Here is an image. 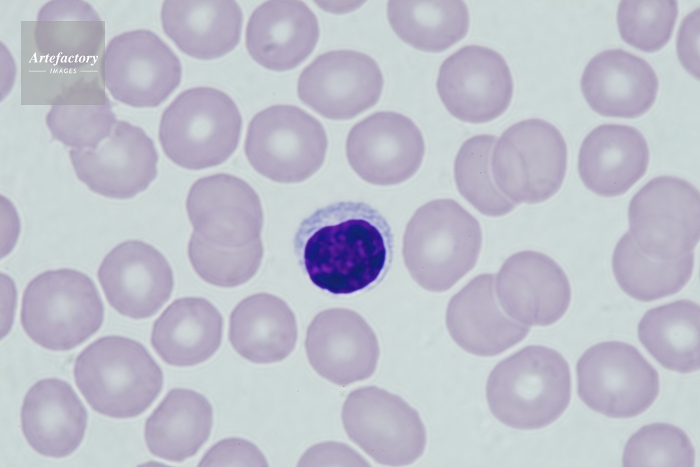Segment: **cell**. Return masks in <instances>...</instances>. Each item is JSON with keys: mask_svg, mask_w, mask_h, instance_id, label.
<instances>
[{"mask_svg": "<svg viewBox=\"0 0 700 467\" xmlns=\"http://www.w3.org/2000/svg\"><path fill=\"white\" fill-rule=\"evenodd\" d=\"M294 251L311 281L335 295L377 286L392 263L393 235L385 217L363 202L342 201L316 210L300 224Z\"/></svg>", "mask_w": 700, "mask_h": 467, "instance_id": "obj_1", "label": "cell"}, {"mask_svg": "<svg viewBox=\"0 0 700 467\" xmlns=\"http://www.w3.org/2000/svg\"><path fill=\"white\" fill-rule=\"evenodd\" d=\"M320 34L317 18L298 0H270L251 15L245 41L251 57L270 70L295 68L315 48Z\"/></svg>", "mask_w": 700, "mask_h": 467, "instance_id": "obj_22", "label": "cell"}, {"mask_svg": "<svg viewBox=\"0 0 700 467\" xmlns=\"http://www.w3.org/2000/svg\"><path fill=\"white\" fill-rule=\"evenodd\" d=\"M498 303L511 319L546 326L567 311L571 289L562 268L548 256L531 250L511 255L496 276Z\"/></svg>", "mask_w": 700, "mask_h": 467, "instance_id": "obj_20", "label": "cell"}, {"mask_svg": "<svg viewBox=\"0 0 700 467\" xmlns=\"http://www.w3.org/2000/svg\"><path fill=\"white\" fill-rule=\"evenodd\" d=\"M223 330V317L208 300L181 298L168 305L153 323L150 343L168 365L193 366L218 351Z\"/></svg>", "mask_w": 700, "mask_h": 467, "instance_id": "obj_27", "label": "cell"}, {"mask_svg": "<svg viewBox=\"0 0 700 467\" xmlns=\"http://www.w3.org/2000/svg\"><path fill=\"white\" fill-rule=\"evenodd\" d=\"M186 209L192 232L209 243L237 248L261 238L260 199L249 183L236 176L219 173L196 180Z\"/></svg>", "mask_w": 700, "mask_h": 467, "instance_id": "obj_17", "label": "cell"}, {"mask_svg": "<svg viewBox=\"0 0 700 467\" xmlns=\"http://www.w3.org/2000/svg\"><path fill=\"white\" fill-rule=\"evenodd\" d=\"M46 122L55 139L82 150L96 148L109 137L117 120L107 99L95 104H53Z\"/></svg>", "mask_w": 700, "mask_h": 467, "instance_id": "obj_37", "label": "cell"}, {"mask_svg": "<svg viewBox=\"0 0 700 467\" xmlns=\"http://www.w3.org/2000/svg\"><path fill=\"white\" fill-rule=\"evenodd\" d=\"M421 132L407 116L394 111L375 112L355 124L346 141V154L354 171L379 186L399 184L411 178L423 161Z\"/></svg>", "mask_w": 700, "mask_h": 467, "instance_id": "obj_15", "label": "cell"}, {"mask_svg": "<svg viewBox=\"0 0 700 467\" xmlns=\"http://www.w3.org/2000/svg\"><path fill=\"white\" fill-rule=\"evenodd\" d=\"M242 118L232 99L209 87L181 92L163 111L159 141L166 156L190 170L221 165L239 142Z\"/></svg>", "mask_w": 700, "mask_h": 467, "instance_id": "obj_5", "label": "cell"}, {"mask_svg": "<svg viewBox=\"0 0 700 467\" xmlns=\"http://www.w3.org/2000/svg\"><path fill=\"white\" fill-rule=\"evenodd\" d=\"M20 419L24 438L33 449L46 456L63 458L81 443L88 415L68 383L48 378L39 380L28 390Z\"/></svg>", "mask_w": 700, "mask_h": 467, "instance_id": "obj_24", "label": "cell"}, {"mask_svg": "<svg viewBox=\"0 0 700 467\" xmlns=\"http://www.w3.org/2000/svg\"><path fill=\"white\" fill-rule=\"evenodd\" d=\"M73 168L92 191L128 199L145 190L155 179L158 154L153 141L139 127L117 120L96 148L71 149Z\"/></svg>", "mask_w": 700, "mask_h": 467, "instance_id": "obj_16", "label": "cell"}, {"mask_svg": "<svg viewBox=\"0 0 700 467\" xmlns=\"http://www.w3.org/2000/svg\"><path fill=\"white\" fill-rule=\"evenodd\" d=\"M699 305L680 300L648 310L638 326L640 342L665 368L682 374L699 370Z\"/></svg>", "mask_w": 700, "mask_h": 467, "instance_id": "obj_31", "label": "cell"}, {"mask_svg": "<svg viewBox=\"0 0 700 467\" xmlns=\"http://www.w3.org/2000/svg\"><path fill=\"white\" fill-rule=\"evenodd\" d=\"M695 451L679 427L664 423L645 425L627 441L622 463L626 467L694 465Z\"/></svg>", "mask_w": 700, "mask_h": 467, "instance_id": "obj_38", "label": "cell"}, {"mask_svg": "<svg viewBox=\"0 0 700 467\" xmlns=\"http://www.w3.org/2000/svg\"><path fill=\"white\" fill-rule=\"evenodd\" d=\"M567 146L559 130L540 118L517 122L493 148L491 171L497 188L517 205L545 202L560 189Z\"/></svg>", "mask_w": 700, "mask_h": 467, "instance_id": "obj_7", "label": "cell"}, {"mask_svg": "<svg viewBox=\"0 0 700 467\" xmlns=\"http://www.w3.org/2000/svg\"><path fill=\"white\" fill-rule=\"evenodd\" d=\"M105 87L113 99L137 107H156L179 85L181 65L154 32L135 29L113 37L102 59Z\"/></svg>", "mask_w": 700, "mask_h": 467, "instance_id": "obj_12", "label": "cell"}, {"mask_svg": "<svg viewBox=\"0 0 700 467\" xmlns=\"http://www.w3.org/2000/svg\"><path fill=\"white\" fill-rule=\"evenodd\" d=\"M326 132L318 120L293 105L276 104L248 123L244 152L251 167L274 182L303 181L323 165Z\"/></svg>", "mask_w": 700, "mask_h": 467, "instance_id": "obj_8", "label": "cell"}, {"mask_svg": "<svg viewBox=\"0 0 700 467\" xmlns=\"http://www.w3.org/2000/svg\"><path fill=\"white\" fill-rule=\"evenodd\" d=\"M104 306L92 279L68 268L35 277L22 298L20 322L35 343L52 351L83 344L101 327Z\"/></svg>", "mask_w": 700, "mask_h": 467, "instance_id": "obj_6", "label": "cell"}, {"mask_svg": "<svg viewBox=\"0 0 700 467\" xmlns=\"http://www.w3.org/2000/svg\"><path fill=\"white\" fill-rule=\"evenodd\" d=\"M440 98L457 119L483 123L501 116L513 93L509 67L497 51L479 45L459 48L442 63L436 83Z\"/></svg>", "mask_w": 700, "mask_h": 467, "instance_id": "obj_13", "label": "cell"}, {"mask_svg": "<svg viewBox=\"0 0 700 467\" xmlns=\"http://www.w3.org/2000/svg\"><path fill=\"white\" fill-rule=\"evenodd\" d=\"M647 141L636 128L603 124L583 140L578 172L584 186L598 195L612 197L628 191L645 174L649 162Z\"/></svg>", "mask_w": 700, "mask_h": 467, "instance_id": "obj_25", "label": "cell"}, {"mask_svg": "<svg viewBox=\"0 0 700 467\" xmlns=\"http://www.w3.org/2000/svg\"><path fill=\"white\" fill-rule=\"evenodd\" d=\"M341 417L351 440L379 464L409 465L424 452L426 431L419 413L385 389L368 386L352 391Z\"/></svg>", "mask_w": 700, "mask_h": 467, "instance_id": "obj_10", "label": "cell"}, {"mask_svg": "<svg viewBox=\"0 0 700 467\" xmlns=\"http://www.w3.org/2000/svg\"><path fill=\"white\" fill-rule=\"evenodd\" d=\"M213 409L200 393L186 389L170 390L144 426L150 452L171 462H182L197 453L209 438Z\"/></svg>", "mask_w": 700, "mask_h": 467, "instance_id": "obj_30", "label": "cell"}, {"mask_svg": "<svg viewBox=\"0 0 700 467\" xmlns=\"http://www.w3.org/2000/svg\"><path fill=\"white\" fill-rule=\"evenodd\" d=\"M678 14L675 0H622L617 13L620 36L642 51H657L670 40Z\"/></svg>", "mask_w": 700, "mask_h": 467, "instance_id": "obj_36", "label": "cell"}, {"mask_svg": "<svg viewBox=\"0 0 700 467\" xmlns=\"http://www.w3.org/2000/svg\"><path fill=\"white\" fill-rule=\"evenodd\" d=\"M482 242L477 218L453 199H435L417 209L407 223L402 256L420 286L444 292L473 269Z\"/></svg>", "mask_w": 700, "mask_h": 467, "instance_id": "obj_3", "label": "cell"}, {"mask_svg": "<svg viewBox=\"0 0 700 467\" xmlns=\"http://www.w3.org/2000/svg\"><path fill=\"white\" fill-rule=\"evenodd\" d=\"M494 275L472 278L449 300L446 326L453 340L479 356L498 355L524 340L530 327L503 313L494 293Z\"/></svg>", "mask_w": 700, "mask_h": 467, "instance_id": "obj_23", "label": "cell"}, {"mask_svg": "<svg viewBox=\"0 0 700 467\" xmlns=\"http://www.w3.org/2000/svg\"><path fill=\"white\" fill-rule=\"evenodd\" d=\"M693 266V251L673 260L654 258L638 247L629 232L619 240L612 256V270L619 286L642 302L679 292L690 279Z\"/></svg>", "mask_w": 700, "mask_h": 467, "instance_id": "obj_33", "label": "cell"}, {"mask_svg": "<svg viewBox=\"0 0 700 467\" xmlns=\"http://www.w3.org/2000/svg\"><path fill=\"white\" fill-rule=\"evenodd\" d=\"M496 137L478 134L466 139L454 161V174L460 194L478 211L491 217L505 216L517 204L496 186L491 171V158Z\"/></svg>", "mask_w": 700, "mask_h": 467, "instance_id": "obj_34", "label": "cell"}, {"mask_svg": "<svg viewBox=\"0 0 700 467\" xmlns=\"http://www.w3.org/2000/svg\"><path fill=\"white\" fill-rule=\"evenodd\" d=\"M74 377L94 411L116 419L142 414L163 386L162 372L144 345L119 335L87 346L75 360Z\"/></svg>", "mask_w": 700, "mask_h": 467, "instance_id": "obj_4", "label": "cell"}, {"mask_svg": "<svg viewBox=\"0 0 700 467\" xmlns=\"http://www.w3.org/2000/svg\"><path fill=\"white\" fill-rule=\"evenodd\" d=\"M97 277L108 304L133 319L155 315L170 298L174 285L165 257L140 240L125 241L111 249Z\"/></svg>", "mask_w": 700, "mask_h": 467, "instance_id": "obj_18", "label": "cell"}, {"mask_svg": "<svg viewBox=\"0 0 700 467\" xmlns=\"http://www.w3.org/2000/svg\"><path fill=\"white\" fill-rule=\"evenodd\" d=\"M34 39L47 60L80 68L97 58L104 43V22L85 1H50L38 13Z\"/></svg>", "mask_w": 700, "mask_h": 467, "instance_id": "obj_29", "label": "cell"}, {"mask_svg": "<svg viewBox=\"0 0 700 467\" xmlns=\"http://www.w3.org/2000/svg\"><path fill=\"white\" fill-rule=\"evenodd\" d=\"M165 34L185 54L200 60L220 57L234 49L243 15L232 0H167L161 8Z\"/></svg>", "mask_w": 700, "mask_h": 467, "instance_id": "obj_26", "label": "cell"}, {"mask_svg": "<svg viewBox=\"0 0 700 467\" xmlns=\"http://www.w3.org/2000/svg\"><path fill=\"white\" fill-rule=\"evenodd\" d=\"M700 198L685 179L655 177L632 197L629 232L648 256L673 260L692 252L699 241Z\"/></svg>", "mask_w": 700, "mask_h": 467, "instance_id": "obj_11", "label": "cell"}, {"mask_svg": "<svg viewBox=\"0 0 700 467\" xmlns=\"http://www.w3.org/2000/svg\"><path fill=\"white\" fill-rule=\"evenodd\" d=\"M580 85L587 102L597 113L634 118L652 106L659 83L645 60L615 48L605 50L589 60Z\"/></svg>", "mask_w": 700, "mask_h": 467, "instance_id": "obj_21", "label": "cell"}, {"mask_svg": "<svg viewBox=\"0 0 700 467\" xmlns=\"http://www.w3.org/2000/svg\"><path fill=\"white\" fill-rule=\"evenodd\" d=\"M389 24L403 41L432 53L443 51L467 34L470 18L461 0H391Z\"/></svg>", "mask_w": 700, "mask_h": 467, "instance_id": "obj_32", "label": "cell"}, {"mask_svg": "<svg viewBox=\"0 0 700 467\" xmlns=\"http://www.w3.org/2000/svg\"><path fill=\"white\" fill-rule=\"evenodd\" d=\"M576 376L582 402L610 418L642 414L659 393L657 370L635 347L623 342L589 347L577 363Z\"/></svg>", "mask_w": 700, "mask_h": 467, "instance_id": "obj_9", "label": "cell"}, {"mask_svg": "<svg viewBox=\"0 0 700 467\" xmlns=\"http://www.w3.org/2000/svg\"><path fill=\"white\" fill-rule=\"evenodd\" d=\"M384 85L382 72L370 56L351 50H335L316 57L298 81L300 99L319 115L348 120L373 106Z\"/></svg>", "mask_w": 700, "mask_h": 467, "instance_id": "obj_14", "label": "cell"}, {"mask_svg": "<svg viewBox=\"0 0 700 467\" xmlns=\"http://www.w3.org/2000/svg\"><path fill=\"white\" fill-rule=\"evenodd\" d=\"M263 254L261 238L244 246L229 248L209 243L192 232L188 244V258L196 274L222 288L249 281L258 272Z\"/></svg>", "mask_w": 700, "mask_h": 467, "instance_id": "obj_35", "label": "cell"}, {"mask_svg": "<svg viewBox=\"0 0 700 467\" xmlns=\"http://www.w3.org/2000/svg\"><path fill=\"white\" fill-rule=\"evenodd\" d=\"M304 345L314 370L342 386L370 377L379 356L372 328L359 314L346 308L317 314L307 328Z\"/></svg>", "mask_w": 700, "mask_h": 467, "instance_id": "obj_19", "label": "cell"}, {"mask_svg": "<svg viewBox=\"0 0 700 467\" xmlns=\"http://www.w3.org/2000/svg\"><path fill=\"white\" fill-rule=\"evenodd\" d=\"M200 466H266L261 451L252 442L238 438L220 440L213 445Z\"/></svg>", "mask_w": 700, "mask_h": 467, "instance_id": "obj_39", "label": "cell"}, {"mask_svg": "<svg viewBox=\"0 0 700 467\" xmlns=\"http://www.w3.org/2000/svg\"><path fill=\"white\" fill-rule=\"evenodd\" d=\"M486 396L492 414L520 430L543 428L566 410L571 375L557 351L529 345L499 362L491 372Z\"/></svg>", "mask_w": 700, "mask_h": 467, "instance_id": "obj_2", "label": "cell"}, {"mask_svg": "<svg viewBox=\"0 0 700 467\" xmlns=\"http://www.w3.org/2000/svg\"><path fill=\"white\" fill-rule=\"evenodd\" d=\"M228 339L244 359L258 364L283 361L298 340L295 314L281 298L258 293L241 300L229 318Z\"/></svg>", "mask_w": 700, "mask_h": 467, "instance_id": "obj_28", "label": "cell"}]
</instances>
